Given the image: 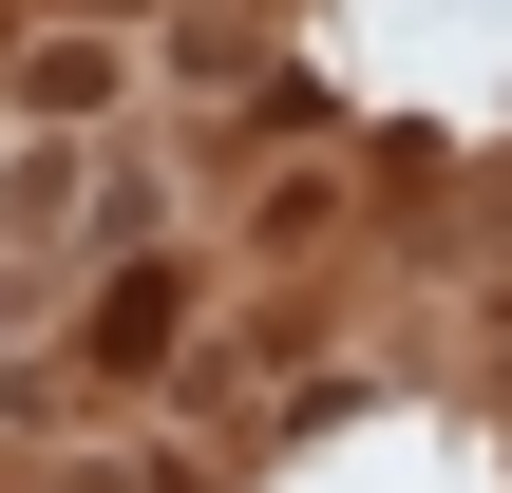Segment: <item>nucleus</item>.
I'll list each match as a JSON object with an SVG mask.
<instances>
[]
</instances>
